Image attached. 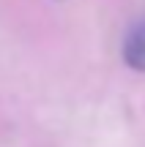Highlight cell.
<instances>
[{
  "label": "cell",
  "instance_id": "cell-1",
  "mask_svg": "<svg viewBox=\"0 0 145 147\" xmlns=\"http://www.w3.org/2000/svg\"><path fill=\"white\" fill-rule=\"evenodd\" d=\"M123 60L134 71H145V22L129 33V38L123 44Z\"/></svg>",
  "mask_w": 145,
  "mask_h": 147
}]
</instances>
